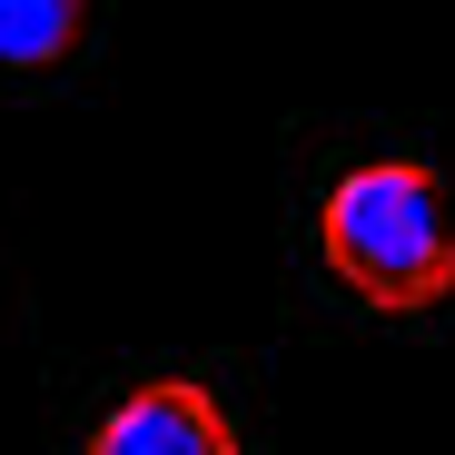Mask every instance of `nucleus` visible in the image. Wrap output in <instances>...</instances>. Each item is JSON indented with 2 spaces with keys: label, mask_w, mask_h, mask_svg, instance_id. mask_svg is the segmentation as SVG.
I'll use <instances>...</instances> for the list:
<instances>
[{
  "label": "nucleus",
  "mask_w": 455,
  "mask_h": 455,
  "mask_svg": "<svg viewBox=\"0 0 455 455\" xmlns=\"http://www.w3.org/2000/svg\"><path fill=\"white\" fill-rule=\"evenodd\" d=\"M317 248H327V277L356 307L416 317L455 287V188L426 159H366L327 188Z\"/></svg>",
  "instance_id": "nucleus-1"
},
{
  "label": "nucleus",
  "mask_w": 455,
  "mask_h": 455,
  "mask_svg": "<svg viewBox=\"0 0 455 455\" xmlns=\"http://www.w3.org/2000/svg\"><path fill=\"white\" fill-rule=\"evenodd\" d=\"M90 455H238V426H228V406L208 387L159 376V387H129L90 426Z\"/></svg>",
  "instance_id": "nucleus-2"
},
{
  "label": "nucleus",
  "mask_w": 455,
  "mask_h": 455,
  "mask_svg": "<svg viewBox=\"0 0 455 455\" xmlns=\"http://www.w3.org/2000/svg\"><path fill=\"white\" fill-rule=\"evenodd\" d=\"M90 40V0H0V69H60Z\"/></svg>",
  "instance_id": "nucleus-3"
}]
</instances>
